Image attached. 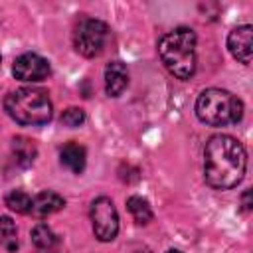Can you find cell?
Segmentation results:
<instances>
[{"label": "cell", "instance_id": "6da1fadb", "mask_svg": "<svg viewBox=\"0 0 253 253\" xmlns=\"http://www.w3.org/2000/svg\"><path fill=\"white\" fill-rule=\"evenodd\" d=\"M247 168L243 144L229 134H213L204 148V178L215 190L235 188Z\"/></svg>", "mask_w": 253, "mask_h": 253}, {"label": "cell", "instance_id": "7a4b0ae2", "mask_svg": "<svg viewBox=\"0 0 253 253\" xmlns=\"http://www.w3.org/2000/svg\"><path fill=\"white\" fill-rule=\"evenodd\" d=\"M158 55L164 67L178 79L196 73V34L192 28H176L158 42Z\"/></svg>", "mask_w": 253, "mask_h": 253}, {"label": "cell", "instance_id": "3957f363", "mask_svg": "<svg viewBox=\"0 0 253 253\" xmlns=\"http://www.w3.org/2000/svg\"><path fill=\"white\" fill-rule=\"evenodd\" d=\"M4 109L12 121L24 126H40L51 121V101L43 89L22 87L8 93Z\"/></svg>", "mask_w": 253, "mask_h": 253}, {"label": "cell", "instance_id": "277c9868", "mask_svg": "<svg viewBox=\"0 0 253 253\" xmlns=\"http://www.w3.org/2000/svg\"><path fill=\"white\" fill-rule=\"evenodd\" d=\"M196 115L204 125L227 126L243 117V103L237 95L225 89H206L196 101Z\"/></svg>", "mask_w": 253, "mask_h": 253}, {"label": "cell", "instance_id": "5b68a950", "mask_svg": "<svg viewBox=\"0 0 253 253\" xmlns=\"http://www.w3.org/2000/svg\"><path fill=\"white\" fill-rule=\"evenodd\" d=\"M107 42H109V26L95 18H83L73 32V45L85 57L101 55Z\"/></svg>", "mask_w": 253, "mask_h": 253}, {"label": "cell", "instance_id": "8992f818", "mask_svg": "<svg viewBox=\"0 0 253 253\" xmlns=\"http://www.w3.org/2000/svg\"><path fill=\"white\" fill-rule=\"evenodd\" d=\"M91 223L99 241H113L119 233V213L111 198L101 196L91 204Z\"/></svg>", "mask_w": 253, "mask_h": 253}, {"label": "cell", "instance_id": "52a82bcc", "mask_svg": "<svg viewBox=\"0 0 253 253\" xmlns=\"http://www.w3.org/2000/svg\"><path fill=\"white\" fill-rule=\"evenodd\" d=\"M12 73L16 79L20 81H30V83H36V81H43L49 77L51 73V67H49V61L38 53H22L16 61H14V67H12Z\"/></svg>", "mask_w": 253, "mask_h": 253}, {"label": "cell", "instance_id": "ba28073f", "mask_svg": "<svg viewBox=\"0 0 253 253\" xmlns=\"http://www.w3.org/2000/svg\"><path fill=\"white\" fill-rule=\"evenodd\" d=\"M251 36H253V28L249 24L245 26H237L229 32L227 36V47L229 53L243 65H251Z\"/></svg>", "mask_w": 253, "mask_h": 253}, {"label": "cell", "instance_id": "9c48e42d", "mask_svg": "<svg viewBox=\"0 0 253 253\" xmlns=\"http://www.w3.org/2000/svg\"><path fill=\"white\" fill-rule=\"evenodd\" d=\"M128 85V71L123 61H111L105 67V91L109 97H119Z\"/></svg>", "mask_w": 253, "mask_h": 253}, {"label": "cell", "instance_id": "30bf717a", "mask_svg": "<svg viewBox=\"0 0 253 253\" xmlns=\"http://www.w3.org/2000/svg\"><path fill=\"white\" fill-rule=\"evenodd\" d=\"M63 206H65V200H63L59 194L45 190V192H40L36 198H32L30 213H32L34 217H40V219H42V217H47V215H51V213L63 210Z\"/></svg>", "mask_w": 253, "mask_h": 253}, {"label": "cell", "instance_id": "8fae6325", "mask_svg": "<svg viewBox=\"0 0 253 253\" xmlns=\"http://www.w3.org/2000/svg\"><path fill=\"white\" fill-rule=\"evenodd\" d=\"M59 160H61V164H63L67 170H71L73 174H81V172L85 170V164H87V152H85V148H83L81 144H77V142H67V144H63L61 150H59Z\"/></svg>", "mask_w": 253, "mask_h": 253}, {"label": "cell", "instance_id": "7c38bea8", "mask_svg": "<svg viewBox=\"0 0 253 253\" xmlns=\"http://www.w3.org/2000/svg\"><path fill=\"white\" fill-rule=\"evenodd\" d=\"M12 156H14V160H16L18 166L28 168V166H32L34 160H36L38 148H36V144H34L30 138H26V136H16V138L12 140Z\"/></svg>", "mask_w": 253, "mask_h": 253}, {"label": "cell", "instance_id": "4fadbf2b", "mask_svg": "<svg viewBox=\"0 0 253 253\" xmlns=\"http://www.w3.org/2000/svg\"><path fill=\"white\" fill-rule=\"evenodd\" d=\"M0 247H4L8 253L18 249V229L8 215H0Z\"/></svg>", "mask_w": 253, "mask_h": 253}, {"label": "cell", "instance_id": "5bb4252c", "mask_svg": "<svg viewBox=\"0 0 253 253\" xmlns=\"http://www.w3.org/2000/svg\"><path fill=\"white\" fill-rule=\"evenodd\" d=\"M126 208H128V211H130V215L134 217L136 223L144 225V223H148L152 219V210H150L148 202L144 198H140V196H130L126 200Z\"/></svg>", "mask_w": 253, "mask_h": 253}, {"label": "cell", "instance_id": "9a60e30c", "mask_svg": "<svg viewBox=\"0 0 253 253\" xmlns=\"http://www.w3.org/2000/svg\"><path fill=\"white\" fill-rule=\"evenodd\" d=\"M32 241L38 249H51L57 243V235L47 227V223H38L32 229Z\"/></svg>", "mask_w": 253, "mask_h": 253}, {"label": "cell", "instance_id": "2e32d148", "mask_svg": "<svg viewBox=\"0 0 253 253\" xmlns=\"http://www.w3.org/2000/svg\"><path fill=\"white\" fill-rule=\"evenodd\" d=\"M6 206L16 211V213H30V208H32V198L22 192V190H12L8 196H6Z\"/></svg>", "mask_w": 253, "mask_h": 253}, {"label": "cell", "instance_id": "e0dca14e", "mask_svg": "<svg viewBox=\"0 0 253 253\" xmlns=\"http://www.w3.org/2000/svg\"><path fill=\"white\" fill-rule=\"evenodd\" d=\"M61 123H63L65 126H69V128H75V126L83 125V123H85V113H83V109H79V107H69V109H65V111L61 113Z\"/></svg>", "mask_w": 253, "mask_h": 253}, {"label": "cell", "instance_id": "ac0fdd59", "mask_svg": "<svg viewBox=\"0 0 253 253\" xmlns=\"http://www.w3.org/2000/svg\"><path fill=\"white\" fill-rule=\"evenodd\" d=\"M249 198H251V192L245 190V192H243V210H245V211L251 210V202H249Z\"/></svg>", "mask_w": 253, "mask_h": 253}, {"label": "cell", "instance_id": "d6986e66", "mask_svg": "<svg viewBox=\"0 0 253 253\" xmlns=\"http://www.w3.org/2000/svg\"><path fill=\"white\" fill-rule=\"evenodd\" d=\"M166 253H182V251H178V249H168Z\"/></svg>", "mask_w": 253, "mask_h": 253}, {"label": "cell", "instance_id": "ffe728a7", "mask_svg": "<svg viewBox=\"0 0 253 253\" xmlns=\"http://www.w3.org/2000/svg\"><path fill=\"white\" fill-rule=\"evenodd\" d=\"M136 253H148V251H136Z\"/></svg>", "mask_w": 253, "mask_h": 253}, {"label": "cell", "instance_id": "44dd1931", "mask_svg": "<svg viewBox=\"0 0 253 253\" xmlns=\"http://www.w3.org/2000/svg\"><path fill=\"white\" fill-rule=\"evenodd\" d=\"M0 63H2V57H0Z\"/></svg>", "mask_w": 253, "mask_h": 253}]
</instances>
